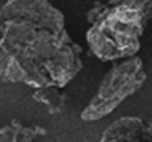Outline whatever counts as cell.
<instances>
[{
	"label": "cell",
	"mask_w": 152,
	"mask_h": 142,
	"mask_svg": "<svg viewBox=\"0 0 152 142\" xmlns=\"http://www.w3.org/2000/svg\"><path fill=\"white\" fill-rule=\"evenodd\" d=\"M152 139L148 128L140 117L123 116L103 132L101 141H142Z\"/></svg>",
	"instance_id": "obj_5"
},
{
	"label": "cell",
	"mask_w": 152,
	"mask_h": 142,
	"mask_svg": "<svg viewBox=\"0 0 152 142\" xmlns=\"http://www.w3.org/2000/svg\"><path fill=\"white\" fill-rule=\"evenodd\" d=\"M32 97L37 102L45 105L51 115L60 113L66 107V94L62 88L57 86H47L35 89Z\"/></svg>",
	"instance_id": "obj_7"
},
{
	"label": "cell",
	"mask_w": 152,
	"mask_h": 142,
	"mask_svg": "<svg viewBox=\"0 0 152 142\" xmlns=\"http://www.w3.org/2000/svg\"><path fill=\"white\" fill-rule=\"evenodd\" d=\"M7 20H25L57 32L66 31L63 13L50 0H7L0 12V22Z\"/></svg>",
	"instance_id": "obj_4"
},
{
	"label": "cell",
	"mask_w": 152,
	"mask_h": 142,
	"mask_svg": "<svg viewBox=\"0 0 152 142\" xmlns=\"http://www.w3.org/2000/svg\"><path fill=\"white\" fill-rule=\"evenodd\" d=\"M0 50L9 54L2 77L33 89L64 88L83 68L81 46L66 31L57 32L25 20L1 21Z\"/></svg>",
	"instance_id": "obj_1"
},
{
	"label": "cell",
	"mask_w": 152,
	"mask_h": 142,
	"mask_svg": "<svg viewBox=\"0 0 152 142\" xmlns=\"http://www.w3.org/2000/svg\"><path fill=\"white\" fill-rule=\"evenodd\" d=\"M145 78L144 63L136 55L115 64L104 75L96 93L81 113V119L93 122L108 116L137 92Z\"/></svg>",
	"instance_id": "obj_3"
},
{
	"label": "cell",
	"mask_w": 152,
	"mask_h": 142,
	"mask_svg": "<svg viewBox=\"0 0 152 142\" xmlns=\"http://www.w3.org/2000/svg\"><path fill=\"white\" fill-rule=\"evenodd\" d=\"M148 131H149V135H150V136H151V138H152V122H151V124H150V126L148 127Z\"/></svg>",
	"instance_id": "obj_8"
},
{
	"label": "cell",
	"mask_w": 152,
	"mask_h": 142,
	"mask_svg": "<svg viewBox=\"0 0 152 142\" xmlns=\"http://www.w3.org/2000/svg\"><path fill=\"white\" fill-rule=\"evenodd\" d=\"M47 135L48 131L41 126L24 125L18 120H12L0 130V141H32Z\"/></svg>",
	"instance_id": "obj_6"
},
{
	"label": "cell",
	"mask_w": 152,
	"mask_h": 142,
	"mask_svg": "<svg viewBox=\"0 0 152 142\" xmlns=\"http://www.w3.org/2000/svg\"><path fill=\"white\" fill-rule=\"evenodd\" d=\"M149 18L145 13L125 3L109 5L107 2H95L87 13L90 24L87 42L90 51L102 61L136 55Z\"/></svg>",
	"instance_id": "obj_2"
}]
</instances>
